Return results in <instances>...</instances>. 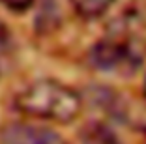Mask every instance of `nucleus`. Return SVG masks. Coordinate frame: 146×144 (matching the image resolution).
<instances>
[{
    "instance_id": "20e7f679",
    "label": "nucleus",
    "mask_w": 146,
    "mask_h": 144,
    "mask_svg": "<svg viewBox=\"0 0 146 144\" xmlns=\"http://www.w3.org/2000/svg\"><path fill=\"white\" fill-rule=\"evenodd\" d=\"M81 144H122L118 135L103 122H88L79 133Z\"/></svg>"
},
{
    "instance_id": "39448f33",
    "label": "nucleus",
    "mask_w": 146,
    "mask_h": 144,
    "mask_svg": "<svg viewBox=\"0 0 146 144\" xmlns=\"http://www.w3.org/2000/svg\"><path fill=\"white\" fill-rule=\"evenodd\" d=\"M114 4V0H71V6L81 19L92 21V19L101 17L107 9Z\"/></svg>"
},
{
    "instance_id": "f257e3e1",
    "label": "nucleus",
    "mask_w": 146,
    "mask_h": 144,
    "mask_svg": "<svg viewBox=\"0 0 146 144\" xmlns=\"http://www.w3.org/2000/svg\"><path fill=\"white\" fill-rule=\"evenodd\" d=\"M81 94L54 79L30 82L13 99V107L21 114L54 123H71L82 110Z\"/></svg>"
},
{
    "instance_id": "f03ea898",
    "label": "nucleus",
    "mask_w": 146,
    "mask_h": 144,
    "mask_svg": "<svg viewBox=\"0 0 146 144\" xmlns=\"http://www.w3.org/2000/svg\"><path fill=\"white\" fill-rule=\"evenodd\" d=\"M88 62L99 71L129 77L141 69L144 52L131 36L118 34L96 41L88 51Z\"/></svg>"
},
{
    "instance_id": "7ed1b4c3",
    "label": "nucleus",
    "mask_w": 146,
    "mask_h": 144,
    "mask_svg": "<svg viewBox=\"0 0 146 144\" xmlns=\"http://www.w3.org/2000/svg\"><path fill=\"white\" fill-rule=\"evenodd\" d=\"M0 144H68L56 131L32 122H9L0 127Z\"/></svg>"
},
{
    "instance_id": "423d86ee",
    "label": "nucleus",
    "mask_w": 146,
    "mask_h": 144,
    "mask_svg": "<svg viewBox=\"0 0 146 144\" xmlns=\"http://www.w3.org/2000/svg\"><path fill=\"white\" fill-rule=\"evenodd\" d=\"M0 4L4 6V8L11 9V11H25V9H28L32 4H34V0H0Z\"/></svg>"
},
{
    "instance_id": "0eeeda50",
    "label": "nucleus",
    "mask_w": 146,
    "mask_h": 144,
    "mask_svg": "<svg viewBox=\"0 0 146 144\" xmlns=\"http://www.w3.org/2000/svg\"><path fill=\"white\" fill-rule=\"evenodd\" d=\"M142 96L146 99V75H144V81H142Z\"/></svg>"
}]
</instances>
